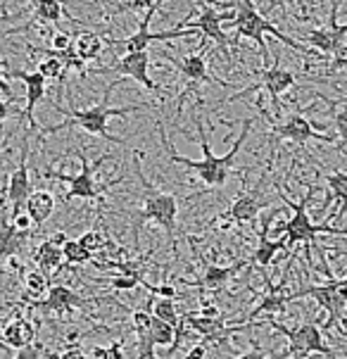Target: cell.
Instances as JSON below:
<instances>
[{
    "instance_id": "1",
    "label": "cell",
    "mask_w": 347,
    "mask_h": 359,
    "mask_svg": "<svg viewBox=\"0 0 347 359\" xmlns=\"http://www.w3.org/2000/svg\"><path fill=\"white\" fill-rule=\"evenodd\" d=\"M193 121H196V129H198V138H200V148H203V160H188V157H181L179 153H176V148L172 145V141H169L167 131H164V124L162 121H157V129H160V138H162V145L164 150H167L169 160L176 162V164H184V167L188 169V172H196L200 179L205 181L210 188H217V186H224L229 181V172L231 167L236 164V155H238V150L243 148V141H247L250 131H252V121L254 119H245L243 121V129H240V136L236 138L233 148L229 150L226 155L217 157L215 153H212L210 143H207V133H205V124L203 119H200L198 109L193 107Z\"/></svg>"
},
{
    "instance_id": "27",
    "label": "cell",
    "mask_w": 347,
    "mask_h": 359,
    "mask_svg": "<svg viewBox=\"0 0 347 359\" xmlns=\"http://www.w3.org/2000/svg\"><path fill=\"white\" fill-rule=\"evenodd\" d=\"M105 41H102L100 34L95 32H79L76 34V41H74V50L79 57L83 60V62H88V60H95L98 55L105 50Z\"/></svg>"
},
{
    "instance_id": "4",
    "label": "cell",
    "mask_w": 347,
    "mask_h": 359,
    "mask_svg": "<svg viewBox=\"0 0 347 359\" xmlns=\"http://www.w3.org/2000/svg\"><path fill=\"white\" fill-rule=\"evenodd\" d=\"M229 27L231 29H236V46H238V39H252L254 43L259 46V53H261V60H264V65H266V57H269V48H266L264 43V34L269 32L276 36L281 43L285 46H290L293 50L297 53H304V55H316L314 48H307V46H302V43H297V41L293 39V36H288V34H283L281 29H276L273 24L266 20L261 12L254 8V10H247V12H233V17H231V22H229Z\"/></svg>"
},
{
    "instance_id": "12",
    "label": "cell",
    "mask_w": 347,
    "mask_h": 359,
    "mask_svg": "<svg viewBox=\"0 0 347 359\" xmlns=\"http://www.w3.org/2000/svg\"><path fill=\"white\" fill-rule=\"evenodd\" d=\"M150 53H126L124 57H119L117 62H112L109 67H100V69H93L95 74H119V76H126V79H133L138 81L145 90L155 95H162L164 90L157 81H152L150 74Z\"/></svg>"
},
{
    "instance_id": "42",
    "label": "cell",
    "mask_w": 347,
    "mask_h": 359,
    "mask_svg": "<svg viewBox=\"0 0 347 359\" xmlns=\"http://www.w3.org/2000/svg\"><path fill=\"white\" fill-rule=\"evenodd\" d=\"M207 350H210V343H205V340H203V343L193 345V348L184 355V359H205L207 357Z\"/></svg>"
},
{
    "instance_id": "35",
    "label": "cell",
    "mask_w": 347,
    "mask_h": 359,
    "mask_svg": "<svg viewBox=\"0 0 347 359\" xmlns=\"http://www.w3.org/2000/svg\"><path fill=\"white\" fill-rule=\"evenodd\" d=\"M79 241H81V245L86 248V250L90 252V255H98V252H102L105 250V245H107V238L105 236L100 233L98 229H88L86 233H81L79 236Z\"/></svg>"
},
{
    "instance_id": "32",
    "label": "cell",
    "mask_w": 347,
    "mask_h": 359,
    "mask_svg": "<svg viewBox=\"0 0 347 359\" xmlns=\"http://www.w3.org/2000/svg\"><path fill=\"white\" fill-rule=\"evenodd\" d=\"M62 252H64V262L69 266H76V264H88V262H93V255H90L86 248L81 245V241H74V238H69L64 243V248H62Z\"/></svg>"
},
{
    "instance_id": "40",
    "label": "cell",
    "mask_w": 347,
    "mask_h": 359,
    "mask_svg": "<svg viewBox=\"0 0 347 359\" xmlns=\"http://www.w3.org/2000/svg\"><path fill=\"white\" fill-rule=\"evenodd\" d=\"M15 359H43V348L39 343L29 345L24 350H17V357Z\"/></svg>"
},
{
    "instance_id": "49",
    "label": "cell",
    "mask_w": 347,
    "mask_h": 359,
    "mask_svg": "<svg viewBox=\"0 0 347 359\" xmlns=\"http://www.w3.org/2000/svg\"><path fill=\"white\" fill-rule=\"evenodd\" d=\"M343 255H345V257H347V252H343ZM343 276H347V271H345V273H343Z\"/></svg>"
},
{
    "instance_id": "37",
    "label": "cell",
    "mask_w": 347,
    "mask_h": 359,
    "mask_svg": "<svg viewBox=\"0 0 347 359\" xmlns=\"http://www.w3.org/2000/svg\"><path fill=\"white\" fill-rule=\"evenodd\" d=\"M50 46H53V50L64 53V50H69V48L74 46V41H72V36L67 32H55L53 39H50Z\"/></svg>"
},
{
    "instance_id": "5",
    "label": "cell",
    "mask_w": 347,
    "mask_h": 359,
    "mask_svg": "<svg viewBox=\"0 0 347 359\" xmlns=\"http://www.w3.org/2000/svg\"><path fill=\"white\" fill-rule=\"evenodd\" d=\"M266 326L276 328L281 336H285V340H288V350L285 352L293 355L295 359H307L312 352H316V355H326L328 359L340 357L336 348H331V345L324 340V331H321L314 321H304V324H300L297 328H288L273 319H266Z\"/></svg>"
},
{
    "instance_id": "11",
    "label": "cell",
    "mask_w": 347,
    "mask_h": 359,
    "mask_svg": "<svg viewBox=\"0 0 347 359\" xmlns=\"http://www.w3.org/2000/svg\"><path fill=\"white\" fill-rule=\"evenodd\" d=\"M271 143L276 141H293L297 143L300 148H304L309 141H319V143H333L336 138L328 136V133H319L312 126V121H309L304 114L300 112H293L288 114L283 121H271Z\"/></svg>"
},
{
    "instance_id": "6",
    "label": "cell",
    "mask_w": 347,
    "mask_h": 359,
    "mask_svg": "<svg viewBox=\"0 0 347 359\" xmlns=\"http://www.w3.org/2000/svg\"><path fill=\"white\" fill-rule=\"evenodd\" d=\"M136 172H138V179H141V184L145 188V198H143V207L141 212H138V226L145 222H155L157 226H162L167 231L169 238H174L176 236V217H179V203H176V196L172 193H160L155 191L148 181H145V176L141 174V164L136 160Z\"/></svg>"
},
{
    "instance_id": "28",
    "label": "cell",
    "mask_w": 347,
    "mask_h": 359,
    "mask_svg": "<svg viewBox=\"0 0 347 359\" xmlns=\"http://www.w3.org/2000/svg\"><path fill=\"white\" fill-rule=\"evenodd\" d=\"M145 309L152 312V316H157V319L172 324L174 328H179V324H181V312L176 309L174 300H169V297H157V300H155V295H150Z\"/></svg>"
},
{
    "instance_id": "9",
    "label": "cell",
    "mask_w": 347,
    "mask_h": 359,
    "mask_svg": "<svg viewBox=\"0 0 347 359\" xmlns=\"http://www.w3.org/2000/svg\"><path fill=\"white\" fill-rule=\"evenodd\" d=\"M295 86V74L290 69H285V67H281V57H273V65L269 67H264V72L259 74V81L257 83H252V86H247V88H243L238 90L236 95H229L226 100H222V105H231V102H236V100H240V98H245L247 93H252V90H266L269 93V98L273 102V109H276V114H281V95L285 93L288 88H293Z\"/></svg>"
},
{
    "instance_id": "30",
    "label": "cell",
    "mask_w": 347,
    "mask_h": 359,
    "mask_svg": "<svg viewBox=\"0 0 347 359\" xmlns=\"http://www.w3.org/2000/svg\"><path fill=\"white\" fill-rule=\"evenodd\" d=\"M24 288H27V295L34 297V300H43L48 295V290L53 288L50 281H48V273L41 269H32L24 273Z\"/></svg>"
},
{
    "instance_id": "34",
    "label": "cell",
    "mask_w": 347,
    "mask_h": 359,
    "mask_svg": "<svg viewBox=\"0 0 347 359\" xmlns=\"http://www.w3.org/2000/svg\"><path fill=\"white\" fill-rule=\"evenodd\" d=\"M164 3V0H124L119 8H114L112 12H107V20H114V17L124 15V12H141V10H152L155 5Z\"/></svg>"
},
{
    "instance_id": "38",
    "label": "cell",
    "mask_w": 347,
    "mask_h": 359,
    "mask_svg": "<svg viewBox=\"0 0 347 359\" xmlns=\"http://www.w3.org/2000/svg\"><path fill=\"white\" fill-rule=\"evenodd\" d=\"M285 357H288V355H278V357H273V359H285ZM226 359H269V357H266V352L261 350L257 343H252V350H247L245 355H238V357H236V355H231V352H229V357H226Z\"/></svg>"
},
{
    "instance_id": "31",
    "label": "cell",
    "mask_w": 347,
    "mask_h": 359,
    "mask_svg": "<svg viewBox=\"0 0 347 359\" xmlns=\"http://www.w3.org/2000/svg\"><path fill=\"white\" fill-rule=\"evenodd\" d=\"M150 336H152V340H155L157 348H172L174 340H176V328L172 324H167V321H162V319H157V316H152Z\"/></svg>"
},
{
    "instance_id": "29",
    "label": "cell",
    "mask_w": 347,
    "mask_h": 359,
    "mask_svg": "<svg viewBox=\"0 0 347 359\" xmlns=\"http://www.w3.org/2000/svg\"><path fill=\"white\" fill-rule=\"evenodd\" d=\"M24 233L17 231V226L12 224L10 215L3 217V229H0V243H3V257L5 259H15V255L20 252Z\"/></svg>"
},
{
    "instance_id": "7",
    "label": "cell",
    "mask_w": 347,
    "mask_h": 359,
    "mask_svg": "<svg viewBox=\"0 0 347 359\" xmlns=\"http://www.w3.org/2000/svg\"><path fill=\"white\" fill-rule=\"evenodd\" d=\"M76 155H79V160H81V172H79V174L69 176V174H62V172H48L46 176H48V179H53V181H64V184H69V191H67L64 196H62L64 203H69V200H74V198L76 200H90V203H95V200H100L102 193H105L107 188L112 186V181L105 184V186H98V181H95V169H98L105 160H109L112 155H109V153L100 155L95 167L88 162V157H86V153H83V148H79Z\"/></svg>"
},
{
    "instance_id": "19",
    "label": "cell",
    "mask_w": 347,
    "mask_h": 359,
    "mask_svg": "<svg viewBox=\"0 0 347 359\" xmlns=\"http://www.w3.org/2000/svg\"><path fill=\"white\" fill-rule=\"evenodd\" d=\"M5 74L24 81V88H27V107H24L22 117H24V121H27L29 133H34L36 131L34 109H36V105H39L41 100L46 98V81H48V79L41 74L39 69H36V72H24V69H12V72H8V69H5Z\"/></svg>"
},
{
    "instance_id": "33",
    "label": "cell",
    "mask_w": 347,
    "mask_h": 359,
    "mask_svg": "<svg viewBox=\"0 0 347 359\" xmlns=\"http://www.w3.org/2000/svg\"><path fill=\"white\" fill-rule=\"evenodd\" d=\"M39 72L46 79H60V81H64L69 69H67V65L57 57V55H48L43 62H39Z\"/></svg>"
},
{
    "instance_id": "10",
    "label": "cell",
    "mask_w": 347,
    "mask_h": 359,
    "mask_svg": "<svg viewBox=\"0 0 347 359\" xmlns=\"http://www.w3.org/2000/svg\"><path fill=\"white\" fill-rule=\"evenodd\" d=\"M160 5H155L152 10L145 12V17H143V22L138 24L136 34H131L129 39H124V41H114L112 39L107 46L109 48H124L126 53H145L152 43H157V41H176V39H188V36H196L198 34V29H193V27H188V29H167V32L152 34L148 27H150V22H152V15H155Z\"/></svg>"
},
{
    "instance_id": "25",
    "label": "cell",
    "mask_w": 347,
    "mask_h": 359,
    "mask_svg": "<svg viewBox=\"0 0 347 359\" xmlns=\"http://www.w3.org/2000/svg\"><path fill=\"white\" fill-rule=\"evenodd\" d=\"M326 186H328V198L324 200V205L319 207V215L328 210V205H331L333 200L340 203L338 215H345L347 212V172H340V169L338 172H331L326 176Z\"/></svg>"
},
{
    "instance_id": "2",
    "label": "cell",
    "mask_w": 347,
    "mask_h": 359,
    "mask_svg": "<svg viewBox=\"0 0 347 359\" xmlns=\"http://www.w3.org/2000/svg\"><path fill=\"white\" fill-rule=\"evenodd\" d=\"M121 81H112L109 86L105 88V93H102V100L98 102V105H90V107H83V109H67L62 105H53L55 112L64 114L67 121H62V124L57 126H50V129H46V133H57L62 129H69V126H79V129H83L86 133H90V136H100L105 138V141L109 143H121L119 138L109 136L107 131V124L112 117H126V114L131 112H141V109H148L150 105H126V107H109V95H112L114 86Z\"/></svg>"
},
{
    "instance_id": "41",
    "label": "cell",
    "mask_w": 347,
    "mask_h": 359,
    "mask_svg": "<svg viewBox=\"0 0 347 359\" xmlns=\"http://www.w3.org/2000/svg\"><path fill=\"white\" fill-rule=\"evenodd\" d=\"M48 357H50V359H88V355L79 348V345H69V348H67L60 357L57 355H48Z\"/></svg>"
},
{
    "instance_id": "21",
    "label": "cell",
    "mask_w": 347,
    "mask_h": 359,
    "mask_svg": "<svg viewBox=\"0 0 347 359\" xmlns=\"http://www.w3.org/2000/svg\"><path fill=\"white\" fill-rule=\"evenodd\" d=\"M264 179H261L257 184V188H252V191H240L226 210L238 226H243V224H252L254 219L259 217V212L266 207V198H264V193H261V184H264Z\"/></svg>"
},
{
    "instance_id": "22",
    "label": "cell",
    "mask_w": 347,
    "mask_h": 359,
    "mask_svg": "<svg viewBox=\"0 0 347 359\" xmlns=\"http://www.w3.org/2000/svg\"><path fill=\"white\" fill-rule=\"evenodd\" d=\"M3 343L12 350H24L36 343V324L22 314H15L3 326Z\"/></svg>"
},
{
    "instance_id": "23",
    "label": "cell",
    "mask_w": 347,
    "mask_h": 359,
    "mask_svg": "<svg viewBox=\"0 0 347 359\" xmlns=\"http://www.w3.org/2000/svg\"><path fill=\"white\" fill-rule=\"evenodd\" d=\"M34 262H36V269L50 273V271H57L62 269V262H64V252L60 245H55L50 238H46L41 243L39 248L34 250Z\"/></svg>"
},
{
    "instance_id": "45",
    "label": "cell",
    "mask_w": 347,
    "mask_h": 359,
    "mask_svg": "<svg viewBox=\"0 0 347 359\" xmlns=\"http://www.w3.org/2000/svg\"><path fill=\"white\" fill-rule=\"evenodd\" d=\"M88 359H109V350L100 348V345H95V348L88 352Z\"/></svg>"
},
{
    "instance_id": "47",
    "label": "cell",
    "mask_w": 347,
    "mask_h": 359,
    "mask_svg": "<svg viewBox=\"0 0 347 359\" xmlns=\"http://www.w3.org/2000/svg\"><path fill=\"white\" fill-rule=\"evenodd\" d=\"M333 67H347V57H340V60H336V65Z\"/></svg>"
},
{
    "instance_id": "20",
    "label": "cell",
    "mask_w": 347,
    "mask_h": 359,
    "mask_svg": "<svg viewBox=\"0 0 347 359\" xmlns=\"http://www.w3.org/2000/svg\"><path fill=\"white\" fill-rule=\"evenodd\" d=\"M285 281H288V266H285V273L278 285H273L269 281V276L264 273L266 293L259 300V305L247 314V321H254L257 316H264V314H266V319H271L273 314L285 312V305H290V293H288V288H285Z\"/></svg>"
},
{
    "instance_id": "46",
    "label": "cell",
    "mask_w": 347,
    "mask_h": 359,
    "mask_svg": "<svg viewBox=\"0 0 347 359\" xmlns=\"http://www.w3.org/2000/svg\"><path fill=\"white\" fill-rule=\"evenodd\" d=\"M281 3H285V0H269V10H273V8H276V5H281ZM295 3L302 8V0H295Z\"/></svg>"
},
{
    "instance_id": "43",
    "label": "cell",
    "mask_w": 347,
    "mask_h": 359,
    "mask_svg": "<svg viewBox=\"0 0 347 359\" xmlns=\"http://www.w3.org/2000/svg\"><path fill=\"white\" fill-rule=\"evenodd\" d=\"M198 314L200 316H205V319H222V309L215 307V305H210V302H203V307L198 309Z\"/></svg>"
},
{
    "instance_id": "16",
    "label": "cell",
    "mask_w": 347,
    "mask_h": 359,
    "mask_svg": "<svg viewBox=\"0 0 347 359\" xmlns=\"http://www.w3.org/2000/svg\"><path fill=\"white\" fill-rule=\"evenodd\" d=\"M188 243H191L193 250H196V243H193L191 238H188ZM196 255L200 257V262H203L205 271H203V276H200L198 281H186V283L191 285V288H198V290H222L224 285H226L231 278L236 276V273L243 271L245 266H250L247 259H238V262H233L231 266H219V264H210V262H207L198 250H196Z\"/></svg>"
},
{
    "instance_id": "39",
    "label": "cell",
    "mask_w": 347,
    "mask_h": 359,
    "mask_svg": "<svg viewBox=\"0 0 347 359\" xmlns=\"http://www.w3.org/2000/svg\"><path fill=\"white\" fill-rule=\"evenodd\" d=\"M10 219H12V224H15V226H17V231H20V233H24V236H27L29 231L34 229V219L29 217V212H22V215L10 217Z\"/></svg>"
},
{
    "instance_id": "48",
    "label": "cell",
    "mask_w": 347,
    "mask_h": 359,
    "mask_svg": "<svg viewBox=\"0 0 347 359\" xmlns=\"http://www.w3.org/2000/svg\"><path fill=\"white\" fill-rule=\"evenodd\" d=\"M345 352V359H347V350H343ZM338 359H343V357H338Z\"/></svg>"
},
{
    "instance_id": "17",
    "label": "cell",
    "mask_w": 347,
    "mask_h": 359,
    "mask_svg": "<svg viewBox=\"0 0 347 359\" xmlns=\"http://www.w3.org/2000/svg\"><path fill=\"white\" fill-rule=\"evenodd\" d=\"M88 302L93 300H86V297H81L76 290L67 288V285H53L43 300L32 302V309L41 314H69L72 309L86 307Z\"/></svg>"
},
{
    "instance_id": "24",
    "label": "cell",
    "mask_w": 347,
    "mask_h": 359,
    "mask_svg": "<svg viewBox=\"0 0 347 359\" xmlns=\"http://www.w3.org/2000/svg\"><path fill=\"white\" fill-rule=\"evenodd\" d=\"M27 212L34 219V226L41 229L55 212V196L50 191H34L27 203Z\"/></svg>"
},
{
    "instance_id": "13",
    "label": "cell",
    "mask_w": 347,
    "mask_h": 359,
    "mask_svg": "<svg viewBox=\"0 0 347 359\" xmlns=\"http://www.w3.org/2000/svg\"><path fill=\"white\" fill-rule=\"evenodd\" d=\"M29 133L22 138V153L17 169L10 174L8 179V205H10V217H17L22 212H27V203L32 198V179H29Z\"/></svg>"
},
{
    "instance_id": "8",
    "label": "cell",
    "mask_w": 347,
    "mask_h": 359,
    "mask_svg": "<svg viewBox=\"0 0 347 359\" xmlns=\"http://www.w3.org/2000/svg\"><path fill=\"white\" fill-rule=\"evenodd\" d=\"M196 3H198V8H200L198 20H191V17H188V20L176 24L174 29H181V27H186V24H191L193 29H198V32L203 34V39L215 41V43L219 46V50H222L229 57V62H233V48H236V43H233V41H229V36L224 34V27H222L224 22H231L233 12H229V10L226 12H217L215 5L207 3V0H196Z\"/></svg>"
},
{
    "instance_id": "14",
    "label": "cell",
    "mask_w": 347,
    "mask_h": 359,
    "mask_svg": "<svg viewBox=\"0 0 347 359\" xmlns=\"http://www.w3.org/2000/svg\"><path fill=\"white\" fill-rule=\"evenodd\" d=\"M338 0H331V22L328 27L321 29H307L302 36L307 39L309 48H314L316 53H324V55H336V60L343 57V43H345V36H347V24H338Z\"/></svg>"
},
{
    "instance_id": "18",
    "label": "cell",
    "mask_w": 347,
    "mask_h": 359,
    "mask_svg": "<svg viewBox=\"0 0 347 359\" xmlns=\"http://www.w3.org/2000/svg\"><path fill=\"white\" fill-rule=\"evenodd\" d=\"M205 50H207V39L200 41V50L196 55H184V57H172V55H167L169 60H172V65L176 69L181 72V74L186 76V81L191 83L193 88L200 86V83H210V81H217L215 76L210 74V69H207V62H205ZM222 83V81H217ZM191 86L184 95H181V100L186 98L188 93H191Z\"/></svg>"
},
{
    "instance_id": "36",
    "label": "cell",
    "mask_w": 347,
    "mask_h": 359,
    "mask_svg": "<svg viewBox=\"0 0 347 359\" xmlns=\"http://www.w3.org/2000/svg\"><path fill=\"white\" fill-rule=\"evenodd\" d=\"M333 124L338 129V136L343 138V143L347 145V100L340 102L338 107H333Z\"/></svg>"
},
{
    "instance_id": "15",
    "label": "cell",
    "mask_w": 347,
    "mask_h": 359,
    "mask_svg": "<svg viewBox=\"0 0 347 359\" xmlns=\"http://www.w3.org/2000/svg\"><path fill=\"white\" fill-rule=\"evenodd\" d=\"M283 212V207H273V210H269V215L261 217V226H259V238H257V248H254L252 252V264H257L259 269L266 271V266L271 264L273 257H276L278 252L285 250L288 252V243H285V238L281 236V238H271L269 231H271V224L276 222V217Z\"/></svg>"
},
{
    "instance_id": "44",
    "label": "cell",
    "mask_w": 347,
    "mask_h": 359,
    "mask_svg": "<svg viewBox=\"0 0 347 359\" xmlns=\"http://www.w3.org/2000/svg\"><path fill=\"white\" fill-rule=\"evenodd\" d=\"M107 350H109V359H126V355H124V340H121V338L112 340Z\"/></svg>"
},
{
    "instance_id": "26",
    "label": "cell",
    "mask_w": 347,
    "mask_h": 359,
    "mask_svg": "<svg viewBox=\"0 0 347 359\" xmlns=\"http://www.w3.org/2000/svg\"><path fill=\"white\" fill-rule=\"evenodd\" d=\"M67 17L69 22H76L74 15H69L62 5H60V0H34V20L36 22H46V24H60V20Z\"/></svg>"
},
{
    "instance_id": "3",
    "label": "cell",
    "mask_w": 347,
    "mask_h": 359,
    "mask_svg": "<svg viewBox=\"0 0 347 359\" xmlns=\"http://www.w3.org/2000/svg\"><path fill=\"white\" fill-rule=\"evenodd\" d=\"M276 191H278V196H281L283 205L293 210V217L278 226V231H281L285 243H288V252H293V248L297 245V243H304V257H307V264L312 266V245H314L316 236L328 233V236H343V238H347L345 229H336V226H331V224H326V222L324 224H314L312 217L307 215V205L312 203L314 196L319 193V188H316V186L307 188V193L302 196L300 203H293L290 198H285L281 186H276Z\"/></svg>"
}]
</instances>
